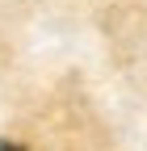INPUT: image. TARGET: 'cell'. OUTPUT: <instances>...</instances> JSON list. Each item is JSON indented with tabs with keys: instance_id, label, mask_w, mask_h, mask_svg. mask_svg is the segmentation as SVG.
<instances>
[{
	"instance_id": "obj_1",
	"label": "cell",
	"mask_w": 147,
	"mask_h": 151,
	"mask_svg": "<svg viewBox=\"0 0 147 151\" xmlns=\"http://www.w3.org/2000/svg\"><path fill=\"white\" fill-rule=\"evenodd\" d=\"M0 151H21V147H17V143H4V139H0Z\"/></svg>"
}]
</instances>
